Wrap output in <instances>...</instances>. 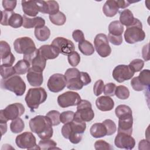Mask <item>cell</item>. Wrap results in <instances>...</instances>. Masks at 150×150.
Instances as JSON below:
<instances>
[{
  "label": "cell",
  "instance_id": "obj_1",
  "mask_svg": "<svg viewBox=\"0 0 150 150\" xmlns=\"http://www.w3.org/2000/svg\"><path fill=\"white\" fill-rule=\"evenodd\" d=\"M29 125L30 130L41 139H49L53 136L52 124L47 116H35L30 120Z\"/></svg>",
  "mask_w": 150,
  "mask_h": 150
},
{
  "label": "cell",
  "instance_id": "obj_2",
  "mask_svg": "<svg viewBox=\"0 0 150 150\" xmlns=\"http://www.w3.org/2000/svg\"><path fill=\"white\" fill-rule=\"evenodd\" d=\"M86 129V124L84 121L74 120L64 124L62 128V134L64 138L68 139L74 144L79 143Z\"/></svg>",
  "mask_w": 150,
  "mask_h": 150
},
{
  "label": "cell",
  "instance_id": "obj_3",
  "mask_svg": "<svg viewBox=\"0 0 150 150\" xmlns=\"http://www.w3.org/2000/svg\"><path fill=\"white\" fill-rule=\"evenodd\" d=\"M47 97V93L43 88H30L28 91L25 100L30 110L34 111L46 100Z\"/></svg>",
  "mask_w": 150,
  "mask_h": 150
},
{
  "label": "cell",
  "instance_id": "obj_4",
  "mask_svg": "<svg viewBox=\"0 0 150 150\" xmlns=\"http://www.w3.org/2000/svg\"><path fill=\"white\" fill-rule=\"evenodd\" d=\"M1 87L14 93L17 96H21L25 92L26 84L19 76L13 75L6 79H2Z\"/></svg>",
  "mask_w": 150,
  "mask_h": 150
},
{
  "label": "cell",
  "instance_id": "obj_5",
  "mask_svg": "<svg viewBox=\"0 0 150 150\" xmlns=\"http://www.w3.org/2000/svg\"><path fill=\"white\" fill-rule=\"evenodd\" d=\"M124 36L126 42L129 44L144 40L145 38V33L142 29L141 22L138 19L135 18L133 24L127 27Z\"/></svg>",
  "mask_w": 150,
  "mask_h": 150
},
{
  "label": "cell",
  "instance_id": "obj_6",
  "mask_svg": "<svg viewBox=\"0 0 150 150\" xmlns=\"http://www.w3.org/2000/svg\"><path fill=\"white\" fill-rule=\"evenodd\" d=\"M23 105L19 103L8 105L5 109L0 111V122H7L9 120H13L19 118L25 112Z\"/></svg>",
  "mask_w": 150,
  "mask_h": 150
},
{
  "label": "cell",
  "instance_id": "obj_7",
  "mask_svg": "<svg viewBox=\"0 0 150 150\" xmlns=\"http://www.w3.org/2000/svg\"><path fill=\"white\" fill-rule=\"evenodd\" d=\"M94 117V112L92 109V105L90 101L86 100H81L77 107V111L74 113V120L89 122Z\"/></svg>",
  "mask_w": 150,
  "mask_h": 150
},
{
  "label": "cell",
  "instance_id": "obj_8",
  "mask_svg": "<svg viewBox=\"0 0 150 150\" xmlns=\"http://www.w3.org/2000/svg\"><path fill=\"white\" fill-rule=\"evenodd\" d=\"M13 47L15 52L23 56L32 54L37 49L33 40L29 37H21L15 39L13 42Z\"/></svg>",
  "mask_w": 150,
  "mask_h": 150
},
{
  "label": "cell",
  "instance_id": "obj_9",
  "mask_svg": "<svg viewBox=\"0 0 150 150\" xmlns=\"http://www.w3.org/2000/svg\"><path fill=\"white\" fill-rule=\"evenodd\" d=\"M64 76L67 81V88L71 90H79L84 86L80 79V71L77 68L68 69Z\"/></svg>",
  "mask_w": 150,
  "mask_h": 150
},
{
  "label": "cell",
  "instance_id": "obj_10",
  "mask_svg": "<svg viewBox=\"0 0 150 150\" xmlns=\"http://www.w3.org/2000/svg\"><path fill=\"white\" fill-rule=\"evenodd\" d=\"M15 143L18 147L27 149H40L36 144V139L34 135L30 132H25L17 135Z\"/></svg>",
  "mask_w": 150,
  "mask_h": 150
},
{
  "label": "cell",
  "instance_id": "obj_11",
  "mask_svg": "<svg viewBox=\"0 0 150 150\" xmlns=\"http://www.w3.org/2000/svg\"><path fill=\"white\" fill-rule=\"evenodd\" d=\"M2 18L1 24L4 26H10L13 28H19L23 26V18L20 14L13 11H1Z\"/></svg>",
  "mask_w": 150,
  "mask_h": 150
},
{
  "label": "cell",
  "instance_id": "obj_12",
  "mask_svg": "<svg viewBox=\"0 0 150 150\" xmlns=\"http://www.w3.org/2000/svg\"><path fill=\"white\" fill-rule=\"evenodd\" d=\"M94 47L97 53L102 57L108 56L111 53L108 38L104 33L97 34L94 40Z\"/></svg>",
  "mask_w": 150,
  "mask_h": 150
},
{
  "label": "cell",
  "instance_id": "obj_13",
  "mask_svg": "<svg viewBox=\"0 0 150 150\" xmlns=\"http://www.w3.org/2000/svg\"><path fill=\"white\" fill-rule=\"evenodd\" d=\"M80 101V96L77 93L71 91H66L57 97V103L62 108L77 105Z\"/></svg>",
  "mask_w": 150,
  "mask_h": 150
},
{
  "label": "cell",
  "instance_id": "obj_14",
  "mask_svg": "<svg viewBox=\"0 0 150 150\" xmlns=\"http://www.w3.org/2000/svg\"><path fill=\"white\" fill-rule=\"evenodd\" d=\"M59 52L64 55H69L74 51V43L63 37H57L53 39L51 44Z\"/></svg>",
  "mask_w": 150,
  "mask_h": 150
},
{
  "label": "cell",
  "instance_id": "obj_15",
  "mask_svg": "<svg viewBox=\"0 0 150 150\" xmlns=\"http://www.w3.org/2000/svg\"><path fill=\"white\" fill-rule=\"evenodd\" d=\"M66 85V77L60 73H55L52 75L47 83L48 89L53 93H58L62 91Z\"/></svg>",
  "mask_w": 150,
  "mask_h": 150
},
{
  "label": "cell",
  "instance_id": "obj_16",
  "mask_svg": "<svg viewBox=\"0 0 150 150\" xmlns=\"http://www.w3.org/2000/svg\"><path fill=\"white\" fill-rule=\"evenodd\" d=\"M134 73L135 72L128 65L120 64L114 69L112 75L115 81L118 83H122L125 80L131 79Z\"/></svg>",
  "mask_w": 150,
  "mask_h": 150
},
{
  "label": "cell",
  "instance_id": "obj_17",
  "mask_svg": "<svg viewBox=\"0 0 150 150\" xmlns=\"http://www.w3.org/2000/svg\"><path fill=\"white\" fill-rule=\"evenodd\" d=\"M23 59L28 61L32 66L31 67L35 70L43 71L46 67V60L41 55L39 49H36L31 54L23 56Z\"/></svg>",
  "mask_w": 150,
  "mask_h": 150
},
{
  "label": "cell",
  "instance_id": "obj_18",
  "mask_svg": "<svg viewBox=\"0 0 150 150\" xmlns=\"http://www.w3.org/2000/svg\"><path fill=\"white\" fill-rule=\"evenodd\" d=\"M114 144L121 149H132L135 145V140L131 135L118 132L114 139Z\"/></svg>",
  "mask_w": 150,
  "mask_h": 150
},
{
  "label": "cell",
  "instance_id": "obj_19",
  "mask_svg": "<svg viewBox=\"0 0 150 150\" xmlns=\"http://www.w3.org/2000/svg\"><path fill=\"white\" fill-rule=\"evenodd\" d=\"M22 11L28 16H36L40 12L39 1H22Z\"/></svg>",
  "mask_w": 150,
  "mask_h": 150
},
{
  "label": "cell",
  "instance_id": "obj_20",
  "mask_svg": "<svg viewBox=\"0 0 150 150\" xmlns=\"http://www.w3.org/2000/svg\"><path fill=\"white\" fill-rule=\"evenodd\" d=\"M26 79L30 86L33 87L40 86L43 81V71L30 67L27 73Z\"/></svg>",
  "mask_w": 150,
  "mask_h": 150
},
{
  "label": "cell",
  "instance_id": "obj_21",
  "mask_svg": "<svg viewBox=\"0 0 150 150\" xmlns=\"http://www.w3.org/2000/svg\"><path fill=\"white\" fill-rule=\"evenodd\" d=\"M40 12L53 15L59 11V5L55 1H39Z\"/></svg>",
  "mask_w": 150,
  "mask_h": 150
},
{
  "label": "cell",
  "instance_id": "obj_22",
  "mask_svg": "<svg viewBox=\"0 0 150 150\" xmlns=\"http://www.w3.org/2000/svg\"><path fill=\"white\" fill-rule=\"evenodd\" d=\"M96 105L98 110L102 111H108L114 107V100L107 96L98 97L96 100Z\"/></svg>",
  "mask_w": 150,
  "mask_h": 150
},
{
  "label": "cell",
  "instance_id": "obj_23",
  "mask_svg": "<svg viewBox=\"0 0 150 150\" xmlns=\"http://www.w3.org/2000/svg\"><path fill=\"white\" fill-rule=\"evenodd\" d=\"M23 26L26 29H30L33 28H41L45 26V21L43 18L36 16L34 18H29L26 15H23Z\"/></svg>",
  "mask_w": 150,
  "mask_h": 150
},
{
  "label": "cell",
  "instance_id": "obj_24",
  "mask_svg": "<svg viewBox=\"0 0 150 150\" xmlns=\"http://www.w3.org/2000/svg\"><path fill=\"white\" fill-rule=\"evenodd\" d=\"M38 49L41 55L46 60L50 59H54L57 57L60 54L57 50L52 45H42Z\"/></svg>",
  "mask_w": 150,
  "mask_h": 150
},
{
  "label": "cell",
  "instance_id": "obj_25",
  "mask_svg": "<svg viewBox=\"0 0 150 150\" xmlns=\"http://www.w3.org/2000/svg\"><path fill=\"white\" fill-rule=\"evenodd\" d=\"M132 125H133L132 116L127 118L119 120L118 132H122V133H125L129 135H131L132 132Z\"/></svg>",
  "mask_w": 150,
  "mask_h": 150
},
{
  "label": "cell",
  "instance_id": "obj_26",
  "mask_svg": "<svg viewBox=\"0 0 150 150\" xmlns=\"http://www.w3.org/2000/svg\"><path fill=\"white\" fill-rule=\"evenodd\" d=\"M118 10L119 8L116 1L114 0L107 1L103 7V12L107 17L114 16L118 12Z\"/></svg>",
  "mask_w": 150,
  "mask_h": 150
},
{
  "label": "cell",
  "instance_id": "obj_27",
  "mask_svg": "<svg viewBox=\"0 0 150 150\" xmlns=\"http://www.w3.org/2000/svg\"><path fill=\"white\" fill-rule=\"evenodd\" d=\"M91 136L96 138H101L107 135V129L104 124L102 122H97L92 125L90 129Z\"/></svg>",
  "mask_w": 150,
  "mask_h": 150
},
{
  "label": "cell",
  "instance_id": "obj_28",
  "mask_svg": "<svg viewBox=\"0 0 150 150\" xmlns=\"http://www.w3.org/2000/svg\"><path fill=\"white\" fill-rule=\"evenodd\" d=\"M0 50L2 62L11 60L15 57L11 52V47L4 40L0 42Z\"/></svg>",
  "mask_w": 150,
  "mask_h": 150
},
{
  "label": "cell",
  "instance_id": "obj_29",
  "mask_svg": "<svg viewBox=\"0 0 150 150\" xmlns=\"http://www.w3.org/2000/svg\"><path fill=\"white\" fill-rule=\"evenodd\" d=\"M135 21L132 12L128 9H124L120 12V22L127 27L133 24Z\"/></svg>",
  "mask_w": 150,
  "mask_h": 150
},
{
  "label": "cell",
  "instance_id": "obj_30",
  "mask_svg": "<svg viewBox=\"0 0 150 150\" xmlns=\"http://www.w3.org/2000/svg\"><path fill=\"white\" fill-rule=\"evenodd\" d=\"M115 113L119 120L127 118L132 116V112L131 108L124 104L118 105L115 110Z\"/></svg>",
  "mask_w": 150,
  "mask_h": 150
},
{
  "label": "cell",
  "instance_id": "obj_31",
  "mask_svg": "<svg viewBox=\"0 0 150 150\" xmlns=\"http://www.w3.org/2000/svg\"><path fill=\"white\" fill-rule=\"evenodd\" d=\"M34 33L36 38L41 42L47 40L50 36V30L46 26L35 28Z\"/></svg>",
  "mask_w": 150,
  "mask_h": 150
},
{
  "label": "cell",
  "instance_id": "obj_32",
  "mask_svg": "<svg viewBox=\"0 0 150 150\" xmlns=\"http://www.w3.org/2000/svg\"><path fill=\"white\" fill-rule=\"evenodd\" d=\"M124 28L118 21H114L108 25L109 33L114 36H122Z\"/></svg>",
  "mask_w": 150,
  "mask_h": 150
},
{
  "label": "cell",
  "instance_id": "obj_33",
  "mask_svg": "<svg viewBox=\"0 0 150 150\" xmlns=\"http://www.w3.org/2000/svg\"><path fill=\"white\" fill-rule=\"evenodd\" d=\"M13 67L15 70L16 74L19 75L24 74L28 73V70L30 68V64L28 61L25 59H22L19 60L15 64Z\"/></svg>",
  "mask_w": 150,
  "mask_h": 150
},
{
  "label": "cell",
  "instance_id": "obj_34",
  "mask_svg": "<svg viewBox=\"0 0 150 150\" xmlns=\"http://www.w3.org/2000/svg\"><path fill=\"white\" fill-rule=\"evenodd\" d=\"M78 47L81 53L86 56H90L94 53L93 45L88 40H84L79 43Z\"/></svg>",
  "mask_w": 150,
  "mask_h": 150
},
{
  "label": "cell",
  "instance_id": "obj_35",
  "mask_svg": "<svg viewBox=\"0 0 150 150\" xmlns=\"http://www.w3.org/2000/svg\"><path fill=\"white\" fill-rule=\"evenodd\" d=\"M25 128L24 121L21 118H18L15 120H12L10 124L11 131L15 134L21 132Z\"/></svg>",
  "mask_w": 150,
  "mask_h": 150
},
{
  "label": "cell",
  "instance_id": "obj_36",
  "mask_svg": "<svg viewBox=\"0 0 150 150\" xmlns=\"http://www.w3.org/2000/svg\"><path fill=\"white\" fill-rule=\"evenodd\" d=\"M49 19L53 24L61 26L65 23L66 21V17L63 12L59 11L55 14L49 15Z\"/></svg>",
  "mask_w": 150,
  "mask_h": 150
},
{
  "label": "cell",
  "instance_id": "obj_37",
  "mask_svg": "<svg viewBox=\"0 0 150 150\" xmlns=\"http://www.w3.org/2000/svg\"><path fill=\"white\" fill-rule=\"evenodd\" d=\"M138 80L139 83L144 86L146 88H148L150 84V71L148 69H145L142 70L138 76H137Z\"/></svg>",
  "mask_w": 150,
  "mask_h": 150
},
{
  "label": "cell",
  "instance_id": "obj_38",
  "mask_svg": "<svg viewBox=\"0 0 150 150\" xmlns=\"http://www.w3.org/2000/svg\"><path fill=\"white\" fill-rule=\"evenodd\" d=\"M38 145L39 146L40 149L46 150V149H59L57 148V143L53 139H42L39 142Z\"/></svg>",
  "mask_w": 150,
  "mask_h": 150
},
{
  "label": "cell",
  "instance_id": "obj_39",
  "mask_svg": "<svg viewBox=\"0 0 150 150\" xmlns=\"http://www.w3.org/2000/svg\"><path fill=\"white\" fill-rule=\"evenodd\" d=\"M0 67L1 75L2 79H8L13 75H15L16 74L14 67L12 66H7L2 64Z\"/></svg>",
  "mask_w": 150,
  "mask_h": 150
},
{
  "label": "cell",
  "instance_id": "obj_40",
  "mask_svg": "<svg viewBox=\"0 0 150 150\" xmlns=\"http://www.w3.org/2000/svg\"><path fill=\"white\" fill-rule=\"evenodd\" d=\"M115 95L119 99L126 100L129 97V91L127 87L120 85L116 87Z\"/></svg>",
  "mask_w": 150,
  "mask_h": 150
},
{
  "label": "cell",
  "instance_id": "obj_41",
  "mask_svg": "<svg viewBox=\"0 0 150 150\" xmlns=\"http://www.w3.org/2000/svg\"><path fill=\"white\" fill-rule=\"evenodd\" d=\"M60 112L56 110H51L49 111L46 115V116L49 118L52 124V125L53 126L58 125L60 123Z\"/></svg>",
  "mask_w": 150,
  "mask_h": 150
},
{
  "label": "cell",
  "instance_id": "obj_42",
  "mask_svg": "<svg viewBox=\"0 0 150 150\" xmlns=\"http://www.w3.org/2000/svg\"><path fill=\"white\" fill-rule=\"evenodd\" d=\"M103 123L104 124V125L106 127L107 129V135H111L114 134L116 131H117V126L115 122L110 120V119H107L105 120Z\"/></svg>",
  "mask_w": 150,
  "mask_h": 150
},
{
  "label": "cell",
  "instance_id": "obj_43",
  "mask_svg": "<svg viewBox=\"0 0 150 150\" xmlns=\"http://www.w3.org/2000/svg\"><path fill=\"white\" fill-rule=\"evenodd\" d=\"M74 112L72 111H63L60 114V122L63 124H66L74 120Z\"/></svg>",
  "mask_w": 150,
  "mask_h": 150
},
{
  "label": "cell",
  "instance_id": "obj_44",
  "mask_svg": "<svg viewBox=\"0 0 150 150\" xmlns=\"http://www.w3.org/2000/svg\"><path fill=\"white\" fill-rule=\"evenodd\" d=\"M128 66L135 73L138 72L142 69L144 66V62L140 59H135L132 60Z\"/></svg>",
  "mask_w": 150,
  "mask_h": 150
},
{
  "label": "cell",
  "instance_id": "obj_45",
  "mask_svg": "<svg viewBox=\"0 0 150 150\" xmlns=\"http://www.w3.org/2000/svg\"><path fill=\"white\" fill-rule=\"evenodd\" d=\"M67 60L70 66L76 67L79 64L80 62V56L77 52L74 51L73 53L68 55Z\"/></svg>",
  "mask_w": 150,
  "mask_h": 150
},
{
  "label": "cell",
  "instance_id": "obj_46",
  "mask_svg": "<svg viewBox=\"0 0 150 150\" xmlns=\"http://www.w3.org/2000/svg\"><path fill=\"white\" fill-rule=\"evenodd\" d=\"M116 87V85L113 83H108L106 84L104 87V94L107 96H114L115 95Z\"/></svg>",
  "mask_w": 150,
  "mask_h": 150
},
{
  "label": "cell",
  "instance_id": "obj_47",
  "mask_svg": "<svg viewBox=\"0 0 150 150\" xmlns=\"http://www.w3.org/2000/svg\"><path fill=\"white\" fill-rule=\"evenodd\" d=\"M94 148L99 149H113L114 148L108 142L104 140H98L94 143Z\"/></svg>",
  "mask_w": 150,
  "mask_h": 150
},
{
  "label": "cell",
  "instance_id": "obj_48",
  "mask_svg": "<svg viewBox=\"0 0 150 150\" xmlns=\"http://www.w3.org/2000/svg\"><path fill=\"white\" fill-rule=\"evenodd\" d=\"M104 87V84L102 80H98L96 81L93 86V92L94 95L96 96H100L103 92Z\"/></svg>",
  "mask_w": 150,
  "mask_h": 150
},
{
  "label": "cell",
  "instance_id": "obj_49",
  "mask_svg": "<svg viewBox=\"0 0 150 150\" xmlns=\"http://www.w3.org/2000/svg\"><path fill=\"white\" fill-rule=\"evenodd\" d=\"M2 6L5 9V11L12 12L15 8L16 6V1H8L4 0L2 2Z\"/></svg>",
  "mask_w": 150,
  "mask_h": 150
},
{
  "label": "cell",
  "instance_id": "obj_50",
  "mask_svg": "<svg viewBox=\"0 0 150 150\" xmlns=\"http://www.w3.org/2000/svg\"><path fill=\"white\" fill-rule=\"evenodd\" d=\"M131 85L135 91H140L144 90V89H146V88L139 83L137 77H135L131 80Z\"/></svg>",
  "mask_w": 150,
  "mask_h": 150
},
{
  "label": "cell",
  "instance_id": "obj_51",
  "mask_svg": "<svg viewBox=\"0 0 150 150\" xmlns=\"http://www.w3.org/2000/svg\"><path fill=\"white\" fill-rule=\"evenodd\" d=\"M108 40L110 43L114 45L118 46L122 43V36H114L111 34L108 35Z\"/></svg>",
  "mask_w": 150,
  "mask_h": 150
},
{
  "label": "cell",
  "instance_id": "obj_52",
  "mask_svg": "<svg viewBox=\"0 0 150 150\" xmlns=\"http://www.w3.org/2000/svg\"><path fill=\"white\" fill-rule=\"evenodd\" d=\"M72 37L75 42H79V43L85 40L83 32L81 30H79V29L74 30L73 32Z\"/></svg>",
  "mask_w": 150,
  "mask_h": 150
},
{
  "label": "cell",
  "instance_id": "obj_53",
  "mask_svg": "<svg viewBox=\"0 0 150 150\" xmlns=\"http://www.w3.org/2000/svg\"><path fill=\"white\" fill-rule=\"evenodd\" d=\"M80 79L84 86H87L91 81V77L87 72L80 71Z\"/></svg>",
  "mask_w": 150,
  "mask_h": 150
},
{
  "label": "cell",
  "instance_id": "obj_54",
  "mask_svg": "<svg viewBox=\"0 0 150 150\" xmlns=\"http://www.w3.org/2000/svg\"><path fill=\"white\" fill-rule=\"evenodd\" d=\"M148 51H149V44L148 43L147 45H145L143 47L142 50V56L143 59L145 61H148L149 60Z\"/></svg>",
  "mask_w": 150,
  "mask_h": 150
},
{
  "label": "cell",
  "instance_id": "obj_55",
  "mask_svg": "<svg viewBox=\"0 0 150 150\" xmlns=\"http://www.w3.org/2000/svg\"><path fill=\"white\" fill-rule=\"evenodd\" d=\"M149 141L146 139L141 140L138 144V148L139 149H149Z\"/></svg>",
  "mask_w": 150,
  "mask_h": 150
},
{
  "label": "cell",
  "instance_id": "obj_56",
  "mask_svg": "<svg viewBox=\"0 0 150 150\" xmlns=\"http://www.w3.org/2000/svg\"><path fill=\"white\" fill-rule=\"evenodd\" d=\"M116 2L117 4L118 8H122V9H124L129 6L131 3L128 1H122V0L116 1Z\"/></svg>",
  "mask_w": 150,
  "mask_h": 150
},
{
  "label": "cell",
  "instance_id": "obj_57",
  "mask_svg": "<svg viewBox=\"0 0 150 150\" xmlns=\"http://www.w3.org/2000/svg\"><path fill=\"white\" fill-rule=\"evenodd\" d=\"M7 122H0V126H1V134L3 135L4 134L6 133L7 131Z\"/></svg>",
  "mask_w": 150,
  "mask_h": 150
}]
</instances>
